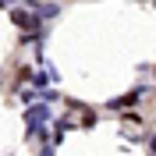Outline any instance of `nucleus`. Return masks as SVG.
I'll return each instance as SVG.
<instances>
[{
  "mask_svg": "<svg viewBox=\"0 0 156 156\" xmlns=\"http://www.w3.org/2000/svg\"><path fill=\"white\" fill-rule=\"evenodd\" d=\"M57 11H60L57 4H46V7H39V14H43V18H53V14H57Z\"/></svg>",
  "mask_w": 156,
  "mask_h": 156,
  "instance_id": "f257e3e1",
  "label": "nucleus"
},
{
  "mask_svg": "<svg viewBox=\"0 0 156 156\" xmlns=\"http://www.w3.org/2000/svg\"><path fill=\"white\" fill-rule=\"evenodd\" d=\"M46 117H50V114H46L43 107H39V110H32V114H29V121H46Z\"/></svg>",
  "mask_w": 156,
  "mask_h": 156,
  "instance_id": "f03ea898",
  "label": "nucleus"
}]
</instances>
